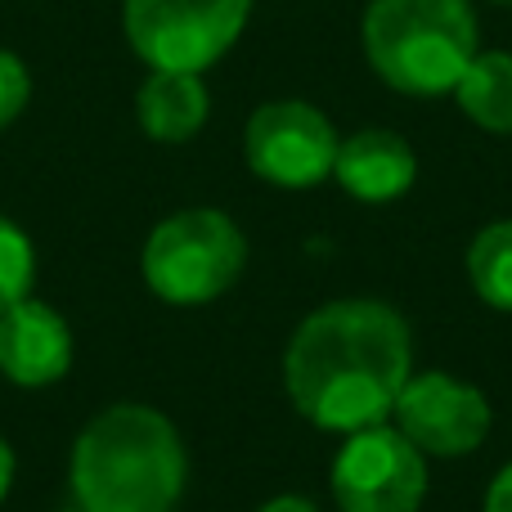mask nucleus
I'll return each instance as SVG.
<instances>
[{
  "label": "nucleus",
  "mask_w": 512,
  "mask_h": 512,
  "mask_svg": "<svg viewBox=\"0 0 512 512\" xmlns=\"http://www.w3.org/2000/svg\"><path fill=\"white\" fill-rule=\"evenodd\" d=\"M414 373V337L396 306L346 297L310 310L283 351V387L319 432H364L391 418Z\"/></svg>",
  "instance_id": "f257e3e1"
},
{
  "label": "nucleus",
  "mask_w": 512,
  "mask_h": 512,
  "mask_svg": "<svg viewBox=\"0 0 512 512\" xmlns=\"http://www.w3.org/2000/svg\"><path fill=\"white\" fill-rule=\"evenodd\" d=\"M189 459L167 414L113 405L72 445V499L81 512H171L185 495Z\"/></svg>",
  "instance_id": "f03ea898"
},
{
  "label": "nucleus",
  "mask_w": 512,
  "mask_h": 512,
  "mask_svg": "<svg viewBox=\"0 0 512 512\" xmlns=\"http://www.w3.org/2000/svg\"><path fill=\"white\" fill-rule=\"evenodd\" d=\"M360 45L391 90L432 99L459 86L481 54V32L472 0H369Z\"/></svg>",
  "instance_id": "7ed1b4c3"
},
{
  "label": "nucleus",
  "mask_w": 512,
  "mask_h": 512,
  "mask_svg": "<svg viewBox=\"0 0 512 512\" xmlns=\"http://www.w3.org/2000/svg\"><path fill=\"white\" fill-rule=\"evenodd\" d=\"M248 265V239L216 207H189L153 225L144 243V283L167 306H207L239 283Z\"/></svg>",
  "instance_id": "20e7f679"
},
{
  "label": "nucleus",
  "mask_w": 512,
  "mask_h": 512,
  "mask_svg": "<svg viewBox=\"0 0 512 512\" xmlns=\"http://www.w3.org/2000/svg\"><path fill=\"white\" fill-rule=\"evenodd\" d=\"M252 0H126L122 32L153 72H203L243 36Z\"/></svg>",
  "instance_id": "39448f33"
},
{
  "label": "nucleus",
  "mask_w": 512,
  "mask_h": 512,
  "mask_svg": "<svg viewBox=\"0 0 512 512\" xmlns=\"http://www.w3.org/2000/svg\"><path fill=\"white\" fill-rule=\"evenodd\" d=\"M337 512H418L427 499V454L391 423L351 432L333 472Z\"/></svg>",
  "instance_id": "423d86ee"
},
{
  "label": "nucleus",
  "mask_w": 512,
  "mask_h": 512,
  "mask_svg": "<svg viewBox=\"0 0 512 512\" xmlns=\"http://www.w3.org/2000/svg\"><path fill=\"white\" fill-rule=\"evenodd\" d=\"M337 131L306 99H274L248 117L243 158L252 176L279 189H315L333 176Z\"/></svg>",
  "instance_id": "0eeeda50"
},
{
  "label": "nucleus",
  "mask_w": 512,
  "mask_h": 512,
  "mask_svg": "<svg viewBox=\"0 0 512 512\" xmlns=\"http://www.w3.org/2000/svg\"><path fill=\"white\" fill-rule=\"evenodd\" d=\"M391 427L405 432L427 459H463L490 436V400L454 373H409L391 405Z\"/></svg>",
  "instance_id": "6e6552de"
},
{
  "label": "nucleus",
  "mask_w": 512,
  "mask_h": 512,
  "mask_svg": "<svg viewBox=\"0 0 512 512\" xmlns=\"http://www.w3.org/2000/svg\"><path fill=\"white\" fill-rule=\"evenodd\" d=\"M72 369V328L54 306L23 297L0 315V373L14 387H50Z\"/></svg>",
  "instance_id": "1a4fd4ad"
},
{
  "label": "nucleus",
  "mask_w": 512,
  "mask_h": 512,
  "mask_svg": "<svg viewBox=\"0 0 512 512\" xmlns=\"http://www.w3.org/2000/svg\"><path fill=\"white\" fill-rule=\"evenodd\" d=\"M333 176L355 203H396L418 180V158L405 135L369 126L337 144Z\"/></svg>",
  "instance_id": "9d476101"
},
{
  "label": "nucleus",
  "mask_w": 512,
  "mask_h": 512,
  "mask_svg": "<svg viewBox=\"0 0 512 512\" xmlns=\"http://www.w3.org/2000/svg\"><path fill=\"white\" fill-rule=\"evenodd\" d=\"M212 99H207L203 72H149L135 95V117L144 135L158 144H185L203 131Z\"/></svg>",
  "instance_id": "9b49d317"
},
{
  "label": "nucleus",
  "mask_w": 512,
  "mask_h": 512,
  "mask_svg": "<svg viewBox=\"0 0 512 512\" xmlns=\"http://www.w3.org/2000/svg\"><path fill=\"white\" fill-rule=\"evenodd\" d=\"M463 117L490 135H512V54L481 50L454 86Z\"/></svg>",
  "instance_id": "f8f14e48"
},
{
  "label": "nucleus",
  "mask_w": 512,
  "mask_h": 512,
  "mask_svg": "<svg viewBox=\"0 0 512 512\" xmlns=\"http://www.w3.org/2000/svg\"><path fill=\"white\" fill-rule=\"evenodd\" d=\"M468 283L490 310L512 315V221H490L468 243Z\"/></svg>",
  "instance_id": "ddd939ff"
},
{
  "label": "nucleus",
  "mask_w": 512,
  "mask_h": 512,
  "mask_svg": "<svg viewBox=\"0 0 512 512\" xmlns=\"http://www.w3.org/2000/svg\"><path fill=\"white\" fill-rule=\"evenodd\" d=\"M32 279H36L32 239H27L14 221L0 216V315H5L14 301L32 297Z\"/></svg>",
  "instance_id": "4468645a"
},
{
  "label": "nucleus",
  "mask_w": 512,
  "mask_h": 512,
  "mask_svg": "<svg viewBox=\"0 0 512 512\" xmlns=\"http://www.w3.org/2000/svg\"><path fill=\"white\" fill-rule=\"evenodd\" d=\"M27 99H32V77H27L23 59L9 54V50H0V131L23 113Z\"/></svg>",
  "instance_id": "2eb2a0df"
},
{
  "label": "nucleus",
  "mask_w": 512,
  "mask_h": 512,
  "mask_svg": "<svg viewBox=\"0 0 512 512\" xmlns=\"http://www.w3.org/2000/svg\"><path fill=\"white\" fill-rule=\"evenodd\" d=\"M486 512H512V463H504V468L495 472V481H490Z\"/></svg>",
  "instance_id": "dca6fc26"
},
{
  "label": "nucleus",
  "mask_w": 512,
  "mask_h": 512,
  "mask_svg": "<svg viewBox=\"0 0 512 512\" xmlns=\"http://www.w3.org/2000/svg\"><path fill=\"white\" fill-rule=\"evenodd\" d=\"M256 512H319V508L310 504L306 495H274V499H265Z\"/></svg>",
  "instance_id": "f3484780"
},
{
  "label": "nucleus",
  "mask_w": 512,
  "mask_h": 512,
  "mask_svg": "<svg viewBox=\"0 0 512 512\" xmlns=\"http://www.w3.org/2000/svg\"><path fill=\"white\" fill-rule=\"evenodd\" d=\"M9 486H14V450H9V441L0 436V499L9 495Z\"/></svg>",
  "instance_id": "a211bd4d"
},
{
  "label": "nucleus",
  "mask_w": 512,
  "mask_h": 512,
  "mask_svg": "<svg viewBox=\"0 0 512 512\" xmlns=\"http://www.w3.org/2000/svg\"><path fill=\"white\" fill-rule=\"evenodd\" d=\"M490 5H512V0H490Z\"/></svg>",
  "instance_id": "6ab92c4d"
},
{
  "label": "nucleus",
  "mask_w": 512,
  "mask_h": 512,
  "mask_svg": "<svg viewBox=\"0 0 512 512\" xmlns=\"http://www.w3.org/2000/svg\"><path fill=\"white\" fill-rule=\"evenodd\" d=\"M72 512H81V508H72Z\"/></svg>",
  "instance_id": "aec40b11"
}]
</instances>
